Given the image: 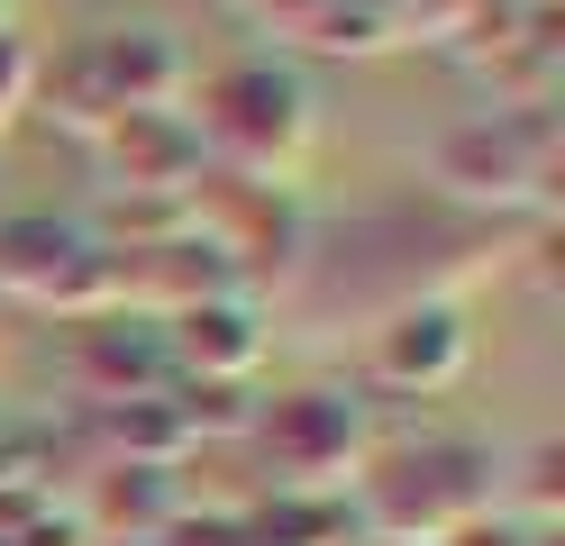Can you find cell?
Instances as JSON below:
<instances>
[{
	"mask_svg": "<svg viewBox=\"0 0 565 546\" xmlns=\"http://www.w3.org/2000/svg\"><path fill=\"white\" fill-rule=\"evenodd\" d=\"M201 137V164H220L237 182H265V192H292V173L310 156V92L282 64H220L201 83V109H183Z\"/></svg>",
	"mask_w": 565,
	"mask_h": 546,
	"instance_id": "6da1fadb",
	"label": "cell"
},
{
	"mask_svg": "<svg viewBox=\"0 0 565 546\" xmlns=\"http://www.w3.org/2000/svg\"><path fill=\"white\" fill-rule=\"evenodd\" d=\"M183 92H192V64H183V46L164 28H100L74 55L38 64V92L28 100H46V119L92 146L110 119H128V109H173Z\"/></svg>",
	"mask_w": 565,
	"mask_h": 546,
	"instance_id": "7a4b0ae2",
	"label": "cell"
},
{
	"mask_svg": "<svg viewBox=\"0 0 565 546\" xmlns=\"http://www.w3.org/2000/svg\"><path fill=\"white\" fill-rule=\"evenodd\" d=\"M438 192L466 201V210H492V218H547L556 201V109H483L466 119L447 146H438Z\"/></svg>",
	"mask_w": 565,
	"mask_h": 546,
	"instance_id": "3957f363",
	"label": "cell"
},
{
	"mask_svg": "<svg viewBox=\"0 0 565 546\" xmlns=\"http://www.w3.org/2000/svg\"><path fill=\"white\" fill-rule=\"evenodd\" d=\"M0 291L28 310H55V319H100V310H119V265L100 246V228L19 210V218H0Z\"/></svg>",
	"mask_w": 565,
	"mask_h": 546,
	"instance_id": "277c9868",
	"label": "cell"
},
{
	"mask_svg": "<svg viewBox=\"0 0 565 546\" xmlns=\"http://www.w3.org/2000/svg\"><path fill=\"white\" fill-rule=\"evenodd\" d=\"M492 501V464L475 447H411L402 464L365 473V520L393 546H447L456 528H475Z\"/></svg>",
	"mask_w": 565,
	"mask_h": 546,
	"instance_id": "5b68a950",
	"label": "cell"
},
{
	"mask_svg": "<svg viewBox=\"0 0 565 546\" xmlns=\"http://www.w3.org/2000/svg\"><path fill=\"white\" fill-rule=\"evenodd\" d=\"M246 428L265 437V456H274L282 483H356L365 473V419L347 410L338 392H282Z\"/></svg>",
	"mask_w": 565,
	"mask_h": 546,
	"instance_id": "8992f818",
	"label": "cell"
},
{
	"mask_svg": "<svg viewBox=\"0 0 565 546\" xmlns=\"http://www.w3.org/2000/svg\"><path fill=\"white\" fill-rule=\"evenodd\" d=\"M100 156V192H164V201H192V182L210 173L201 164V137L183 109H128L92 137Z\"/></svg>",
	"mask_w": 565,
	"mask_h": 546,
	"instance_id": "52a82bcc",
	"label": "cell"
},
{
	"mask_svg": "<svg viewBox=\"0 0 565 546\" xmlns=\"http://www.w3.org/2000/svg\"><path fill=\"white\" fill-rule=\"evenodd\" d=\"M156 338H164V364H183L192 383H220V392H237L265 364V328H256L246 291H220V301H192V310L156 319Z\"/></svg>",
	"mask_w": 565,
	"mask_h": 546,
	"instance_id": "ba28073f",
	"label": "cell"
},
{
	"mask_svg": "<svg viewBox=\"0 0 565 546\" xmlns=\"http://www.w3.org/2000/svg\"><path fill=\"white\" fill-rule=\"evenodd\" d=\"M466 374V328H456L447 301H411L374 328V383L393 392H447Z\"/></svg>",
	"mask_w": 565,
	"mask_h": 546,
	"instance_id": "9c48e42d",
	"label": "cell"
},
{
	"mask_svg": "<svg viewBox=\"0 0 565 546\" xmlns=\"http://www.w3.org/2000/svg\"><path fill=\"white\" fill-rule=\"evenodd\" d=\"M74 364H83V383H92L100 400H137V392H156V383L173 374L156 319H119V310L74 319Z\"/></svg>",
	"mask_w": 565,
	"mask_h": 546,
	"instance_id": "30bf717a",
	"label": "cell"
},
{
	"mask_svg": "<svg viewBox=\"0 0 565 546\" xmlns=\"http://www.w3.org/2000/svg\"><path fill=\"white\" fill-rule=\"evenodd\" d=\"M28 92H38V55H28L19 36L0 28V128H10L19 109H28Z\"/></svg>",
	"mask_w": 565,
	"mask_h": 546,
	"instance_id": "8fae6325",
	"label": "cell"
},
{
	"mask_svg": "<svg viewBox=\"0 0 565 546\" xmlns=\"http://www.w3.org/2000/svg\"><path fill=\"white\" fill-rule=\"evenodd\" d=\"M0 28H10V0H0Z\"/></svg>",
	"mask_w": 565,
	"mask_h": 546,
	"instance_id": "7c38bea8",
	"label": "cell"
}]
</instances>
